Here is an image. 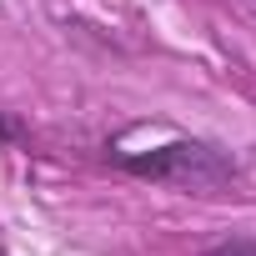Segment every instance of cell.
I'll return each mask as SVG.
<instances>
[{"label": "cell", "mask_w": 256, "mask_h": 256, "mask_svg": "<svg viewBox=\"0 0 256 256\" xmlns=\"http://www.w3.org/2000/svg\"><path fill=\"white\" fill-rule=\"evenodd\" d=\"M106 161L136 181H151V186H171V191H221V186H236L241 181V156L221 141H206V136H166L146 151H131V146H106Z\"/></svg>", "instance_id": "6da1fadb"}, {"label": "cell", "mask_w": 256, "mask_h": 256, "mask_svg": "<svg viewBox=\"0 0 256 256\" xmlns=\"http://www.w3.org/2000/svg\"><path fill=\"white\" fill-rule=\"evenodd\" d=\"M201 256H256V236H246V231H226V236L206 241Z\"/></svg>", "instance_id": "7a4b0ae2"}, {"label": "cell", "mask_w": 256, "mask_h": 256, "mask_svg": "<svg viewBox=\"0 0 256 256\" xmlns=\"http://www.w3.org/2000/svg\"><path fill=\"white\" fill-rule=\"evenodd\" d=\"M26 141H30V126L10 110H0V146H26Z\"/></svg>", "instance_id": "3957f363"}]
</instances>
